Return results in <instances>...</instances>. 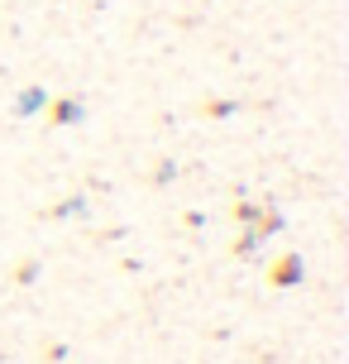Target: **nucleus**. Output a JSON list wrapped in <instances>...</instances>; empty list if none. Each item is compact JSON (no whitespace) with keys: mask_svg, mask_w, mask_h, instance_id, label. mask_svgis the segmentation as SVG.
Instances as JSON below:
<instances>
[{"mask_svg":"<svg viewBox=\"0 0 349 364\" xmlns=\"http://www.w3.org/2000/svg\"><path fill=\"white\" fill-rule=\"evenodd\" d=\"M301 278H306V259L301 255H287L273 264V288H297Z\"/></svg>","mask_w":349,"mask_h":364,"instance_id":"nucleus-3","label":"nucleus"},{"mask_svg":"<svg viewBox=\"0 0 349 364\" xmlns=\"http://www.w3.org/2000/svg\"><path fill=\"white\" fill-rule=\"evenodd\" d=\"M48 115H53V125H82V120H87V101H82V96H53V101H48Z\"/></svg>","mask_w":349,"mask_h":364,"instance_id":"nucleus-2","label":"nucleus"},{"mask_svg":"<svg viewBox=\"0 0 349 364\" xmlns=\"http://www.w3.org/2000/svg\"><path fill=\"white\" fill-rule=\"evenodd\" d=\"M172 178H177V164H172V159H163V164L153 168V182H163V187H167Z\"/></svg>","mask_w":349,"mask_h":364,"instance_id":"nucleus-6","label":"nucleus"},{"mask_svg":"<svg viewBox=\"0 0 349 364\" xmlns=\"http://www.w3.org/2000/svg\"><path fill=\"white\" fill-rule=\"evenodd\" d=\"M48 91L43 87H24V91H15V101H10V115L15 120H34V115H48Z\"/></svg>","mask_w":349,"mask_h":364,"instance_id":"nucleus-1","label":"nucleus"},{"mask_svg":"<svg viewBox=\"0 0 349 364\" xmlns=\"http://www.w3.org/2000/svg\"><path fill=\"white\" fill-rule=\"evenodd\" d=\"M82 211H87V197H67V201H57L48 216L53 220H72V216H82Z\"/></svg>","mask_w":349,"mask_h":364,"instance_id":"nucleus-4","label":"nucleus"},{"mask_svg":"<svg viewBox=\"0 0 349 364\" xmlns=\"http://www.w3.org/2000/svg\"><path fill=\"white\" fill-rule=\"evenodd\" d=\"M263 240H268V235H263V230H249V235L239 240V255H244V259H254V255H258V245H263Z\"/></svg>","mask_w":349,"mask_h":364,"instance_id":"nucleus-5","label":"nucleus"}]
</instances>
